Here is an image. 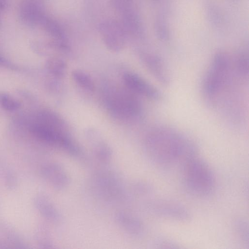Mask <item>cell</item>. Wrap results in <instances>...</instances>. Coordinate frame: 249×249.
I'll return each mask as SVG.
<instances>
[{
    "label": "cell",
    "mask_w": 249,
    "mask_h": 249,
    "mask_svg": "<svg viewBox=\"0 0 249 249\" xmlns=\"http://www.w3.org/2000/svg\"><path fill=\"white\" fill-rule=\"evenodd\" d=\"M145 146L151 160L163 168L183 166L189 159L197 155V148L190 138L167 126L152 129L146 135Z\"/></svg>",
    "instance_id": "obj_1"
},
{
    "label": "cell",
    "mask_w": 249,
    "mask_h": 249,
    "mask_svg": "<svg viewBox=\"0 0 249 249\" xmlns=\"http://www.w3.org/2000/svg\"><path fill=\"white\" fill-rule=\"evenodd\" d=\"M232 62L224 52H218L213 56L204 75L201 93L205 103L210 107L218 104L231 79Z\"/></svg>",
    "instance_id": "obj_2"
},
{
    "label": "cell",
    "mask_w": 249,
    "mask_h": 249,
    "mask_svg": "<svg viewBox=\"0 0 249 249\" xmlns=\"http://www.w3.org/2000/svg\"><path fill=\"white\" fill-rule=\"evenodd\" d=\"M183 182L189 193L196 197H206L215 190L216 180L209 165L197 155L182 166Z\"/></svg>",
    "instance_id": "obj_3"
},
{
    "label": "cell",
    "mask_w": 249,
    "mask_h": 249,
    "mask_svg": "<svg viewBox=\"0 0 249 249\" xmlns=\"http://www.w3.org/2000/svg\"><path fill=\"white\" fill-rule=\"evenodd\" d=\"M146 207L151 214L158 218L180 222L188 221L191 218L190 212L185 206L173 200L152 199L147 202Z\"/></svg>",
    "instance_id": "obj_4"
},
{
    "label": "cell",
    "mask_w": 249,
    "mask_h": 249,
    "mask_svg": "<svg viewBox=\"0 0 249 249\" xmlns=\"http://www.w3.org/2000/svg\"><path fill=\"white\" fill-rule=\"evenodd\" d=\"M107 99L110 110L117 116L138 117L142 113L139 101L132 95L122 90H115Z\"/></svg>",
    "instance_id": "obj_5"
},
{
    "label": "cell",
    "mask_w": 249,
    "mask_h": 249,
    "mask_svg": "<svg viewBox=\"0 0 249 249\" xmlns=\"http://www.w3.org/2000/svg\"><path fill=\"white\" fill-rule=\"evenodd\" d=\"M98 29L102 40L108 50L119 52L124 49L128 36L119 21L105 19L99 24Z\"/></svg>",
    "instance_id": "obj_6"
},
{
    "label": "cell",
    "mask_w": 249,
    "mask_h": 249,
    "mask_svg": "<svg viewBox=\"0 0 249 249\" xmlns=\"http://www.w3.org/2000/svg\"><path fill=\"white\" fill-rule=\"evenodd\" d=\"M140 57L145 67L159 83L164 86L171 84L170 71L161 57L150 53H142Z\"/></svg>",
    "instance_id": "obj_7"
},
{
    "label": "cell",
    "mask_w": 249,
    "mask_h": 249,
    "mask_svg": "<svg viewBox=\"0 0 249 249\" xmlns=\"http://www.w3.org/2000/svg\"><path fill=\"white\" fill-rule=\"evenodd\" d=\"M123 80L128 89L135 93L154 101H160L162 99L160 92L137 74L129 72L125 73L123 75Z\"/></svg>",
    "instance_id": "obj_8"
},
{
    "label": "cell",
    "mask_w": 249,
    "mask_h": 249,
    "mask_svg": "<svg viewBox=\"0 0 249 249\" xmlns=\"http://www.w3.org/2000/svg\"><path fill=\"white\" fill-rule=\"evenodd\" d=\"M21 12L23 19L30 23L39 24L44 16L39 5L32 1L24 3Z\"/></svg>",
    "instance_id": "obj_9"
},
{
    "label": "cell",
    "mask_w": 249,
    "mask_h": 249,
    "mask_svg": "<svg viewBox=\"0 0 249 249\" xmlns=\"http://www.w3.org/2000/svg\"><path fill=\"white\" fill-rule=\"evenodd\" d=\"M233 71L239 78L246 79L249 75V57L247 54L241 52L236 56L234 61L232 62Z\"/></svg>",
    "instance_id": "obj_10"
},
{
    "label": "cell",
    "mask_w": 249,
    "mask_h": 249,
    "mask_svg": "<svg viewBox=\"0 0 249 249\" xmlns=\"http://www.w3.org/2000/svg\"><path fill=\"white\" fill-rule=\"evenodd\" d=\"M46 68L53 76L58 78H63L66 74L67 65L62 59L58 57L49 59L46 64Z\"/></svg>",
    "instance_id": "obj_11"
},
{
    "label": "cell",
    "mask_w": 249,
    "mask_h": 249,
    "mask_svg": "<svg viewBox=\"0 0 249 249\" xmlns=\"http://www.w3.org/2000/svg\"><path fill=\"white\" fill-rule=\"evenodd\" d=\"M71 75L75 82L83 89L90 92L94 90V82L86 72L80 70H75L72 72Z\"/></svg>",
    "instance_id": "obj_12"
},
{
    "label": "cell",
    "mask_w": 249,
    "mask_h": 249,
    "mask_svg": "<svg viewBox=\"0 0 249 249\" xmlns=\"http://www.w3.org/2000/svg\"><path fill=\"white\" fill-rule=\"evenodd\" d=\"M110 4L120 17L136 11L134 0H110Z\"/></svg>",
    "instance_id": "obj_13"
},
{
    "label": "cell",
    "mask_w": 249,
    "mask_h": 249,
    "mask_svg": "<svg viewBox=\"0 0 249 249\" xmlns=\"http://www.w3.org/2000/svg\"><path fill=\"white\" fill-rule=\"evenodd\" d=\"M36 209L44 216L47 218L54 217V210L50 202L42 196H38L35 199Z\"/></svg>",
    "instance_id": "obj_14"
},
{
    "label": "cell",
    "mask_w": 249,
    "mask_h": 249,
    "mask_svg": "<svg viewBox=\"0 0 249 249\" xmlns=\"http://www.w3.org/2000/svg\"><path fill=\"white\" fill-rule=\"evenodd\" d=\"M234 229L238 237L247 245L249 244V228L248 222L244 219L239 218L234 222Z\"/></svg>",
    "instance_id": "obj_15"
},
{
    "label": "cell",
    "mask_w": 249,
    "mask_h": 249,
    "mask_svg": "<svg viewBox=\"0 0 249 249\" xmlns=\"http://www.w3.org/2000/svg\"><path fill=\"white\" fill-rule=\"evenodd\" d=\"M0 106L7 111H15L20 107V103L12 96L0 93Z\"/></svg>",
    "instance_id": "obj_16"
},
{
    "label": "cell",
    "mask_w": 249,
    "mask_h": 249,
    "mask_svg": "<svg viewBox=\"0 0 249 249\" xmlns=\"http://www.w3.org/2000/svg\"><path fill=\"white\" fill-rule=\"evenodd\" d=\"M153 245L158 248H176L177 244L170 239L159 237L154 241Z\"/></svg>",
    "instance_id": "obj_17"
},
{
    "label": "cell",
    "mask_w": 249,
    "mask_h": 249,
    "mask_svg": "<svg viewBox=\"0 0 249 249\" xmlns=\"http://www.w3.org/2000/svg\"><path fill=\"white\" fill-rule=\"evenodd\" d=\"M0 66L5 67L7 68H10L12 69H16V66L8 61L4 57L0 55Z\"/></svg>",
    "instance_id": "obj_18"
}]
</instances>
